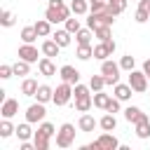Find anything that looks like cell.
I'll use <instances>...</instances> for the list:
<instances>
[{"label": "cell", "instance_id": "cell-1", "mask_svg": "<svg viewBox=\"0 0 150 150\" xmlns=\"http://www.w3.org/2000/svg\"><path fill=\"white\" fill-rule=\"evenodd\" d=\"M54 136V124L42 122L35 131V150H47L49 148V138Z\"/></svg>", "mask_w": 150, "mask_h": 150}, {"label": "cell", "instance_id": "cell-2", "mask_svg": "<svg viewBox=\"0 0 150 150\" xmlns=\"http://www.w3.org/2000/svg\"><path fill=\"white\" fill-rule=\"evenodd\" d=\"M101 75L105 77V84H117V82H120V63L105 59V61L101 63Z\"/></svg>", "mask_w": 150, "mask_h": 150}, {"label": "cell", "instance_id": "cell-3", "mask_svg": "<svg viewBox=\"0 0 150 150\" xmlns=\"http://www.w3.org/2000/svg\"><path fill=\"white\" fill-rule=\"evenodd\" d=\"M73 141H75V127L68 124V122L61 124V129L56 131V145H59V148H70Z\"/></svg>", "mask_w": 150, "mask_h": 150}, {"label": "cell", "instance_id": "cell-4", "mask_svg": "<svg viewBox=\"0 0 150 150\" xmlns=\"http://www.w3.org/2000/svg\"><path fill=\"white\" fill-rule=\"evenodd\" d=\"M112 21H115V14H110V12H91V16L87 19L91 30L98 26H112Z\"/></svg>", "mask_w": 150, "mask_h": 150}, {"label": "cell", "instance_id": "cell-5", "mask_svg": "<svg viewBox=\"0 0 150 150\" xmlns=\"http://www.w3.org/2000/svg\"><path fill=\"white\" fill-rule=\"evenodd\" d=\"M129 84H131L134 91L143 94V91L148 89V75H145L143 70H129Z\"/></svg>", "mask_w": 150, "mask_h": 150}, {"label": "cell", "instance_id": "cell-6", "mask_svg": "<svg viewBox=\"0 0 150 150\" xmlns=\"http://www.w3.org/2000/svg\"><path fill=\"white\" fill-rule=\"evenodd\" d=\"M70 7H47V12H45V19H49L52 23H61V21H66L68 16H70Z\"/></svg>", "mask_w": 150, "mask_h": 150}, {"label": "cell", "instance_id": "cell-7", "mask_svg": "<svg viewBox=\"0 0 150 150\" xmlns=\"http://www.w3.org/2000/svg\"><path fill=\"white\" fill-rule=\"evenodd\" d=\"M117 49V45H115V40H101V45H96L94 47V59H101V61H105L112 52Z\"/></svg>", "mask_w": 150, "mask_h": 150}, {"label": "cell", "instance_id": "cell-8", "mask_svg": "<svg viewBox=\"0 0 150 150\" xmlns=\"http://www.w3.org/2000/svg\"><path fill=\"white\" fill-rule=\"evenodd\" d=\"M70 96H73V87H70L68 82H63V84H59L56 91H54V103H56V105H66V103L70 101Z\"/></svg>", "mask_w": 150, "mask_h": 150}, {"label": "cell", "instance_id": "cell-9", "mask_svg": "<svg viewBox=\"0 0 150 150\" xmlns=\"http://www.w3.org/2000/svg\"><path fill=\"white\" fill-rule=\"evenodd\" d=\"M45 115H47V110H45V105L38 101V103H33L28 110H26V122H40V120H45Z\"/></svg>", "mask_w": 150, "mask_h": 150}, {"label": "cell", "instance_id": "cell-10", "mask_svg": "<svg viewBox=\"0 0 150 150\" xmlns=\"http://www.w3.org/2000/svg\"><path fill=\"white\" fill-rule=\"evenodd\" d=\"M96 145H98V150H115V148H120V143H117V138L112 134H101L96 138Z\"/></svg>", "mask_w": 150, "mask_h": 150}, {"label": "cell", "instance_id": "cell-11", "mask_svg": "<svg viewBox=\"0 0 150 150\" xmlns=\"http://www.w3.org/2000/svg\"><path fill=\"white\" fill-rule=\"evenodd\" d=\"M19 59H23V61H28V63H35V61H38V49L26 42V45L19 47Z\"/></svg>", "mask_w": 150, "mask_h": 150}, {"label": "cell", "instance_id": "cell-12", "mask_svg": "<svg viewBox=\"0 0 150 150\" xmlns=\"http://www.w3.org/2000/svg\"><path fill=\"white\" fill-rule=\"evenodd\" d=\"M61 80L68 82V84H77V82H80V73H77V68H73V66H63V68H61Z\"/></svg>", "mask_w": 150, "mask_h": 150}, {"label": "cell", "instance_id": "cell-13", "mask_svg": "<svg viewBox=\"0 0 150 150\" xmlns=\"http://www.w3.org/2000/svg\"><path fill=\"white\" fill-rule=\"evenodd\" d=\"M0 112H2V117H14V115L19 112V101H14V98H5Z\"/></svg>", "mask_w": 150, "mask_h": 150}, {"label": "cell", "instance_id": "cell-14", "mask_svg": "<svg viewBox=\"0 0 150 150\" xmlns=\"http://www.w3.org/2000/svg\"><path fill=\"white\" fill-rule=\"evenodd\" d=\"M143 117H148V115H145L141 108H136V105H129V108L124 110V120H127V122H134V124H136V122L143 120Z\"/></svg>", "mask_w": 150, "mask_h": 150}, {"label": "cell", "instance_id": "cell-15", "mask_svg": "<svg viewBox=\"0 0 150 150\" xmlns=\"http://www.w3.org/2000/svg\"><path fill=\"white\" fill-rule=\"evenodd\" d=\"M59 49H61V45H59L56 40H45V42H42V54L49 56V59H52V56H59Z\"/></svg>", "mask_w": 150, "mask_h": 150}, {"label": "cell", "instance_id": "cell-16", "mask_svg": "<svg viewBox=\"0 0 150 150\" xmlns=\"http://www.w3.org/2000/svg\"><path fill=\"white\" fill-rule=\"evenodd\" d=\"M38 68H40V73H42L45 77L56 75V68H54V63H52V59H49V56H47V59H40V61H38Z\"/></svg>", "mask_w": 150, "mask_h": 150}, {"label": "cell", "instance_id": "cell-17", "mask_svg": "<svg viewBox=\"0 0 150 150\" xmlns=\"http://www.w3.org/2000/svg\"><path fill=\"white\" fill-rule=\"evenodd\" d=\"M35 96H38V101H40V103L54 101V89H52V87H47V84H40V87H38V91H35Z\"/></svg>", "mask_w": 150, "mask_h": 150}, {"label": "cell", "instance_id": "cell-18", "mask_svg": "<svg viewBox=\"0 0 150 150\" xmlns=\"http://www.w3.org/2000/svg\"><path fill=\"white\" fill-rule=\"evenodd\" d=\"M91 105H94V98H91V94H84V96H75V108H77L80 112H87Z\"/></svg>", "mask_w": 150, "mask_h": 150}, {"label": "cell", "instance_id": "cell-19", "mask_svg": "<svg viewBox=\"0 0 150 150\" xmlns=\"http://www.w3.org/2000/svg\"><path fill=\"white\" fill-rule=\"evenodd\" d=\"M136 136L138 138H148L150 136V120L148 117H143V120L136 122Z\"/></svg>", "mask_w": 150, "mask_h": 150}, {"label": "cell", "instance_id": "cell-20", "mask_svg": "<svg viewBox=\"0 0 150 150\" xmlns=\"http://www.w3.org/2000/svg\"><path fill=\"white\" fill-rule=\"evenodd\" d=\"M131 91H134V89H131V84H120V82L115 84V96H117L120 101L131 98Z\"/></svg>", "mask_w": 150, "mask_h": 150}, {"label": "cell", "instance_id": "cell-21", "mask_svg": "<svg viewBox=\"0 0 150 150\" xmlns=\"http://www.w3.org/2000/svg\"><path fill=\"white\" fill-rule=\"evenodd\" d=\"M35 91H38V82L30 80V77H26L23 84H21V94L23 96H35Z\"/></svg>", "mask_w": 150, "mask_h": 150}, {"label": "cell", "instance_id": "cell-22", "mask_svg": "<svg viewBox=\"0 0 150 150\" xmlns=\"http://www.w3.org/2000/svg\"><path fill=\"white\" fill-rule=\"evenodd\" d=\"M77 127H80V131H94L96 120H94L91 115H82V117H80V122H77Z\"/></svg>", "mask_w": 150, "mask_h": 150}, {"label": "cell", "instance_id": "cell-23", "mask_svg": "<svg viewBox=\"0 0 150 150\" xmlns=\"http://www.w3.org/2000/svg\"><path fill=\"white\" fill-rule=\"evenodd\" d=\"M98 124H101V129H103V131H112V129L117 127V120H115V115H112V112H108V115H103V117H101V122H98Z\"/></svg>", "mask_w": 150, "mask_h": 150}, {"label": "cell", "instance_id": "cell-24", "mask_svg": "<svg viewBox=\"0 0 150 150\" xmlns=\"http://www.w3.org/2000/svg\"><path fill=\"white\" fill-rule=\"evenodd\" d=\"M124 9H127V0H108V12H110V14L117 16V14H122Z\"/></svg>", "mask_w": 150, "mask_h": 150}, {"label": "cell", "instance_id": "cell-25", "mask_svg": "<svg viewBox=\"0 0 150 150\" xmlns=\"http://www.w3.org/2000/svg\"><path fill=\"white\" fill-rule=\"evenodd\" d=\"M35 30H38V35H42V38L49 35V33H52V21H49V19H40V21L35 23Z\"/></svg>", "mask_w": 150, "mask_h": 150}, {"label": "cell", "instance_id": "cell-26", "mask_svg": "<svg viewBox=\"0 0 150 150\" xmlns=\"http://www.w3.org/2000/svg\"><path fill=\"white\" fill-rule=\"evenodd\" d=\"M35 38H38V30H35V26H26V28L21 30V40H23V42L33 45V42H35Z\"/></svg>", "mask_w": 150, "mask_h": 150}, {"label": "cell", "instance_id": "cell-27", "mask_svg": "<svg viewBox=\"0 0 150 150\" xmlns=\"http://www.w3.org/2000/svg\"><path fill=\"white\" fill-rule=\"evenodd\" d=\"M70 35H73L70 30H56V33H54V40H56L61 47H68V45H70Z\"/></svg>", "mask_w": 150, "mask_h": 150}, {"label": "cell", "instance_id": "cell-28", "mask_svg": "<svg viewBox=\"0 0 150 150\" xmlns=\"http://www.w3.org/2000/svg\"><path fill=\"white\" fill-rule=\"evenodd\" d=\"M91 56H94V47H91V45H77V59L87 61V59H91Z\"/></svg>", "mask_w": 150, "mask_h": 150}, {"label": "cell", "instance_id": "cell-29", "mask_svg": "<svg viewBox=\"0 0 150 150\" xmlns=\"http://www.w3.org/2000/svg\"><path fill=\"white\" fill-rule=\"evenodd\" d=\"M12 134H16V129L12 127L9 117H5V120L0 122V136H2V138H7V136H12Z\"/></svg>", "mask_w": 150, "mask_h": 150}, {"label": "cell", "instance_id": "cell-30", "mask_svg": "<svg viewBox=\"0 0 150 150\" xmlns=\"http://www.w3.org/2000/svg\"><path fill=\"white\" fill-rule=\"evenodd\" d=\"M70 9H73V14H87V9H89V5H87V0H73L70 2Z\"/></svg>", "mask_w": 150, "mask_h": 150}, {"label": "cell", "instance_id": "cell-31", "mask_svg": "<svg viewBox=\"0 0 150 150\" xmlns=\"http://www.w3.org/2000/svg\"><path fill=\"white\" fill-rule=\"evenodd\" d=\"M75 38H77V45H89V40H91V28H80V30L75 33Z\"/></svg>", "mask_w": 150, "mask_h": 150}, {"label": "cell", "instance_id": "cell-32", "mask_svg": "<svg viewBox=\"0 0 150 150\" xmlns=\"http://www.w3.org/2000/svg\"><path fill=\"white\" fill-rule=\"evenodd\" d=\"M108 101H110L108 94H103V91H96V94H94V105H96V108H103V110H105V108H108Z\"/></svg>", "mask_w": 150, "mask_h": 150}, {"label": "cell", "instance_id": "cell-33", "mask_svg": "<svg viewBox=\"0 0 150 150\" xmlns=\"http://www.w3.org/2000/svg\"><path fill=\"white\" fill-rule=\"evenodd\" d=\"M89 87H91L94 91H101V89L105 87V77H103V75H91V80H89Z\"/></svg>", "mask_w": 150, "mask_h": 150}, {"label": "cell", "instance_id": "cell-34", "mask_svg": "<svg viewBox=\"0 0 150 150\" xmlns=\"http://www.w3.org/2000/svg\"><path fill=\"white\" fill-rule=\"evenodd\" d=\"M28 124H30V122H26V124H19V127H16V136H19V141H28V138H30V134H33V131H30V127H28Z\"/></svg>", "mask_w": 150, "mask_h": 150}, {"label": "cell", "instance_id": "cell-35", "mask_svg": "<svg viewBox=\"0 0 150 150\" xmlns=\"http://www.w3.org/2000/svg\"><path fill=\"white\" fill-rule=\"evenodd\" d=\"M14 21H16V16H14L9 9H5V12L0 14V23H2V26H7V28H9V26H14Z\"/></svg>", "mask_w": 150, "mask_h": 150}, {"label": "cell", "instance_id": "cell-36", "mask_svg": "<svg viewBox=\"0 0 150 150\" xmlns=\"http://www.w3.org/2000/svg\"><path fill=\"white\" fill-rule=\"evenodd\" d=\"M12 68H14V75H28V61H23V59H19Z\"/></svg>", "mask_w": 150, "mask_h": 150}, {"label": "cell", "instance_id": "cell-37", "mask_svg": "<svg viewBox=\"0 0 150 150\" xmlns=\"http://www.w3.org/2000/svg\"><path fill=\"white\" fill-rule=\"evenodd\" d=\"M134 63H136V61H134V56H131V54H127V56H122L120 68H122V70H134Z\"/></svg>", "mask_w": 150, "mask_h": 150}, {"label": "cell", "instance_id": "cell-38", "mask_svg": "<svg viewBox=\"0 0 150 150\" xmlns=\"http://www.w3.org/2000/svg\"><path fill=\"white\" fill-rule=\"evenodd\" d=\"M148 19H150V9H148V7H138V12H136V21H138V23H145Z\"/></svg>", "mask_w": 150, "mask_h": 150}, {"label": "cell", "instance_id": "cell-39", "mask_svg": "<svg viewBox=\"0 0 150 150\" xmlns=\"http://www.w3.org/2000/svg\"><path fill=\"white\" fill-rule=\"evenodd\" d=\"M94 33H96L98 40H108L110 38V26H98V28H94Z\"/></svg>", "mask_w": 150, "mask_h": 150}, {"label": "cell", "instance_id": "cell-40", "mask_svg": "<svg viewBox=\"0 0 150 150\" xmlns=\"http://www.w3.org/2000/svg\"><path fill=\"white\" fill-rule=\"evenodd\" d=\"M63 23H66V30H70V33H77V30H80V21H77V19H70V16H68Z\"/></svg>", "mask_w": 150, "mask_h": 150}, {"label": "cell", "instance_id": "cell-41", "mask_svg": "<svg viewBox=\"0 0 150 150\" xmlns=\"http://www.w3.org/2000/svg\"><path fill=\"white\" fill-rule=\"evenodd\" d=\"M105 110H108V112H117V110H120V98H117V96H115V98H110Z\"/></svg>", "mask_w": 150, "mask_h": 150}, {"label": "cell", "instance_id": "cell-42", "mask_svg": "<svg viewBox=\"0 0 150 150\" xmlns=\"http://www.w3.org/2000/svg\"><path fill=\"white\" fill-rule=\"evenodd\" d=\"M12 73H14V68H12V66H0V77H2V80L12 77Z\"/></svg>", "mask_w": 150, "mask_h": 150}, {"label": "cell", "instance_id": "cell-43", "mask_svg": "<svg viewBox=\"0 0 150 150\" xmlns=\"http://www.w3.org/2000/svg\"><path fill=\"white\" fill-rule=\"evenodd\" d=\"M21 150H35V143H33V145H30V143H28V141H23V143H21Z\"/></svg>", "mask_w": 150, "mask_h": 150}, {"label": "cell", "instance_id": "cell-44", "mask_svg": "<svg viewBox=\"0 0 150 150\" xmlns=\"http://www.w3.org/2000/svg\"><path fill=\"white\" fill-rule=\"evenodd\" d=\"M143 73H145V75H148V80H150V59L143 63Z\"/></svg>", "mask_w": 150, "mask_h": 150}, {"label": "cell", "instance_id": "cell-45", "mask_svg": "<svg viewBox=\"0 0 150 150\" xmlns=\"http://www.w3.org/2000/svg\"><path fill=\"white\" fill-rule=\"evenodd\" d=\"M49 7H63V0H49Z\"/></svg>", "mask_w": 150, "mask_h": 150}, {"label": "cell", "instance_id": "cell-46", "mask_svg": "<svg viewBox=\"0 0 150 150\" xmlns=\"http://www.w3.org/2000/svg\"><path fill=\"white\" fill-rule=\"evenodd\" d=\"M148 9H150V7H148Z\"/></svg>", "mask_w": 150, "mask_h": 150}]
</instances>
